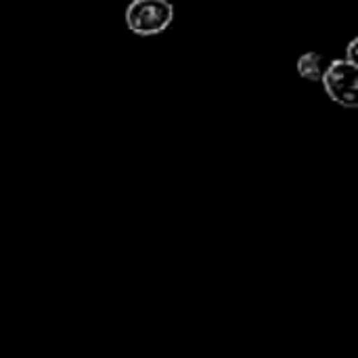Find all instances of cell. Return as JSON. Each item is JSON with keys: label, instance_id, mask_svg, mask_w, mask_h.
<instances>
[{"label": "cell", "instance_id": "4", "mask_svg": "<svg viewBox=\"0 0 358 358\" xmlns=\"http://www.w3.org/2000/svg\"><path fill=\"white\" fill-rule=\"evenodd\" d=\"M358 38H352V40H350V44H348V48H346V57H344V59H346V61H348V63H355V65H357L358 63Z\"/></svg>", "mask_w": 358, "mask_h": 358}, {"label": "cell", "instance_id": "1", "mask_svg": "<svg viewBox=\"0 0 358 358\" xmlns=\"http://www.w3.org/2000/svg\"><path fill=\"white\" fill-rule=\"evenodd\" d=\"M124 21L134 36H157L172 25L174 4L170 0H132L126 6Z\"/></svg>", "mask_w": 358, "mask_h": 358}, {"label": "cell", "instance_id": "2", "mask_svg": "<svg viewBox=\"0 0 358 358\" xmlns=\"http://www.w3.org/2000/svg\"><path fill=\"white\" fill-rule=\"evenodd\" d=\"M321 82L334 103L346 109H355L358 105V65L348 63L346 59H334Z\"/></svg>", "mask_w": 358, "mask_h": 358}, {"label": "cell", "instance_id": "3", "mask_svg": "<svg viewBox=\"0 0 358 358\" xmlns=\"http://www.w3.org/2000/svg\"><path fill=\"white\" fill-rule=\"evenodd\" d=\"M327 65H329V59H327L325 55L317 52V50H308V52L300 55V59H298V63H296L298 73H300L304 80H308V82H321V78H323Z\"/></svg>", "mask_w": 358, "mask_h": 358}]
</instances>
